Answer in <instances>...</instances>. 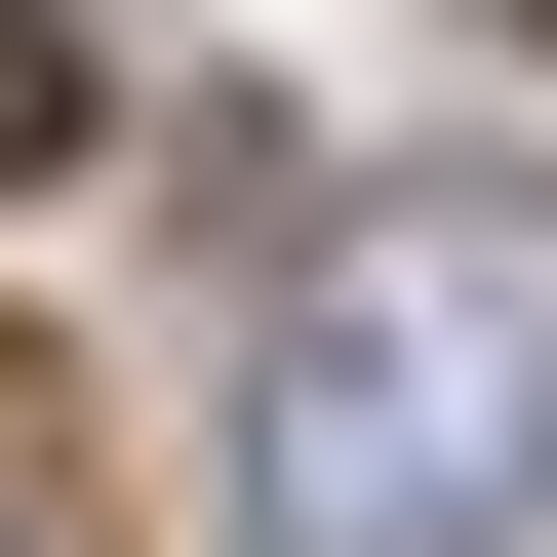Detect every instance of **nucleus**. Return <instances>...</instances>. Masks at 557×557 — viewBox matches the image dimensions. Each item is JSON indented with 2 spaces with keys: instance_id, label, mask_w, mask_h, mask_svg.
<instances>
[{
  "instance_id": "1",
  "label": "nucleus",
  "mask_w": 557,
  "mask_h": 557,
  "mask_svg": "<svg viewBox=\"0 0 557 557\" xmlns=\"http://www.w3.org/2000/svg\"><path fill=\"white\" fill-rule=\"evenodd\" d=\"M557 518V199L398 160L239 359V557H518Z\"/></svg>"
},
{
  "instance_id": "2",
  "label": "nucleus",
  "mask_w": 557,
  "mask_h": 557,
  "mask_svg": "<svg viewBox=\"0 0 557 557\" xmlns=\"http://www.w3.org/2000/svg\"><path fill=\"white\" fill-rule=\"evenodd\" d=\"M40 160H81V40H40V0H0V199H40Z\"/></svg>"
},
{
  "instance_id": "3",
  "label": "nucleus",
  "mask_w": 557,
  "mask_h": 557,
  "mask_svg": "<svg viewBox=\"0 0 557 557\" xmlns=\"http://www.w3.org/2000/svg\"><path fill=\"white\" fill-rule=\"evenodd\" d=\"M518 40H557V0H518Z\"/></svg>"
}]
</instances>
